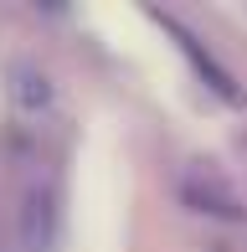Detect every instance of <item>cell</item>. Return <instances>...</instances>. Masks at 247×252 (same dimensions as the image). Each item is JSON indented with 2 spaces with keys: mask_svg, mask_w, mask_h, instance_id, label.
<instances>
[{
  "mask_svg": "<svg viewBox=\"0 0 247 252\" xmlns=\"http://www.w3.org/2000/svg\"><path fill=\"white\" fill-rule=\"evenodd\" d=\"M10 93H16L21 113H41L52 103V77L41 72V67H16V72H10Z\"/></svg>",
  "mask_w": 247,
  "mask_h": 252,
  "instance_id": "4",
  "label": "cell"
},
{
  "mask_svg": "<svg viewBox=\"0 0 247 252\" xmlns=\"http://www.w3.org/2000/svg\"><path fill=\"white\" fill-rule=\"evenodd\" d=\"M150 21H160V26L170 31V36H175V47H181V52L190 57L196 77H201V83H206V88H211L216 98H227V103H237V98H242V93H237V83H232V72H227V67H221L216 57H211V52H201V41L190 36V31H185L181 21H175V16H160V10H150Z\"/></svg>",
  "mask_w": 247,
  "mask_h": 252,
  "instance_id": "2",
  "label": "cell"
},
{
  "mask_svg": "<svg viewBox=\"0 0 247 252\" xmlns=\"http://www.w3.org/2000/svg\"><path fill=\"white\" fill-rule=\"evenodd\" d=\"M57 232H62V196H57L52 180H41V186H31L21 196V247L26 252H52Z\"/></svg>",
  "mask_w": 247,
  "mask_h": 252,
  "instance_id": "1",
  "label": "cell"
},
{
  "mask_svg": "<svg viewBox=\"0 0 247 252\" xmlns=\"http://www.w3.org/2000/svg\"><path fill=\"white\" fill-rule=\"evenodd\" d=\"M181 196H185V206H190V211L216 216V221H237V216H242L237 196H232V190L221 186V180L211 175V170H190V175L181 180Z\"/></svg>",
  "mask_w": 247,
  "mask_h": 252,
  "instance_id": "3",
  "label": "cell"
}]
</instances>
